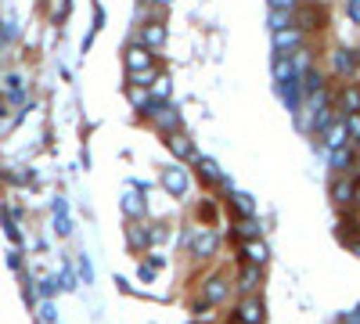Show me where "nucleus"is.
Returning <instances> with one entry per match:
<instances>
[{"label":"nucleus","instance_id":"nucleus-1","mask_svg":"<svg viewBox=\"0 0 360 324\" xmlns=\"http://www.w3.org/2000/svg\"><path fill=\"white\" fill-rule=\"evenodd\" d=\"M180 242L188 245V252L195 256V259H213L217 252H220V231L217 227H195V231H184L180 234Z\"/></svg>","mask_w":360,"mask_h":324},{"label":"nucleus","instance_id":"nucleus-2","mask_svg":"<svg viewBox=\"0 0 360 324\" xmlns=\"http://www.w3.org/2000/svg\"><path fill=\"white\" fill-rule=\"evenodd\" d=\"M292 25L299 29V33H317V29H324L328 25V11H324V4H299L295 11H292Z\"/></svg>","mask_w":360,"mask_h":324},{"label":"nucleus","instance_id":"nucleus-3","mask_svg":"<svg viewBox=\"0 0 360 324\" xmlns=\"http://www.w3.org/2000/svg\"><path fill=\"white\" fill-rule=\"evenodd\" d=\"M144 119L152 123L155 130H162L166 137H169V134H180V127H184V119H180V112H176L173 105H159V101H152V105H148Z\"/></svg>","mask_w":360,"mask_h":324},{"label":"nucleus","instance_id":"nucleus-4","mask_svg":"<svg viewBox=\"0 0 360 324\" xmlns=\"http://www.w3.org/2000/svg\"><path fill=\"white\" fill-rule=\"evenodd\" d=\"M231 278L227 274H205L202 285H198V299H205L209 306H220L227 296H231Z\"/></svg>","mask_w":360,"mask_h":324},{"label":"nucleus","instance_id":"nucleus-5","mask_svg":"<svg viewBox=\"0 0 360 324\" xmlns=\"http://www.w3.org/2000/svg\"><path fill=\"white\" fill-rule=\"evenodd\" d=\"M162 188L173 195V198H184L191 191V173L184 169V162H173L162 169Z\"/></svg>","mask_w":360,"mask_h":324},{"label":"nucleus","instance_id":"nucleus-6","mask_svg":"<svg viewBox=\"0 0 360 324\" xmlns=\"http://www.w3.org/2000/svg\"><path fill=\"white\" fill-rule=\"evenodd\" d=\"M332 69L339 79H353L360 72V51L356 47H335L332 51Z\"/></svg>","mask_w":360,"mask_h":324},{"label":"nucleus","instance_id":"nucleus-7","mask_svg":"<svg viewBox=\"0 0 360 324\" xmlns=\"http://www.w3.org/2000/svg\"><path fill=\"white\" fill-rule=\"evenodd\" d=\"M234 317L242 320V324H263L266 320V303H263L259 292H256V296H242V299H238Z\"/></svg>","mask_w":360,"mask_h":324},{"label":"nucleus","instance_id":"nucleus-8","mask_svg":"<svg viewBox=\"0 0 360 324\" xmlns=\"http://www.w3.org/2000/svg\"><path fill=\"white\" fill-rule=\"evenodd\" d=\"M278 94H281V101H285V108L292 112V115H299L303 112V105H307V91H303V79H288V83H281L278 86Z\"/></svg>","mask_w":360,"mask_h":324},{"label":"nucleus","instance_id":"nucleus-9","mask_svg":"<svg viewBox=\"0 0 360 324\" xmlns=\"http://www.w3.org/2000/svg\"><path fill=\"white\" fill-rule=\"evenodd\" d=\"M328 195L339 209H353V173H342V176H332L328 184Z\"/></svg>","mask_w":360,"mask_h":324},{"label":"nucleus","instance_id":"nucleus-10","mask_svg":"<svg viewBox=\"0 0 360 324\" xmlns=\"http://www.w3.org/2000/svg\"><path fill=\"white\" fill-rule=\"evenodd\" d=\"M356 155H360V144H346V148H339V152H328V169H332L335 176H342V173H353L349 166L356 162Z\"/></svg>","mask_w":360,"mask_h":324},{"label":"nucleus","instance_id":"nucleus-11","mask_svg":"<svg viewBox=\"0 0 360 324\" xmlns=\"http://www.w3.org/2000/svg\"><path fill=\"white\" fill-rule=\"evenodd\" d=\"M259 285H263V267H256V263H238V288L245 296H256Z\"/></svg>","mask_w":360,"mask_h":324},{"label":"nucleus","instance_id":"nucleus-12","mask_svg":"<svg viewBox=\"0 0 360 324\" xmlns=\"http://www.w3.org/2000/svg\"><path fill=\"white\" fill-rule=\"evenodd\" d=\"M335 234H339V242L349 249L353 242H360V213L353 209V213H342L339 216V223H335Z\"/></svg>","mask_w":360,"mask_h":324},{"label":"nucleus","instance_id":"nucleus-13","mask_svg":"<svg viewBox=\"0 0 360 324\" xmlns=\"http://www.w3.org/2000/svg\"><path fill=\"white\" fill-rule=\"evenodd\" d=\"M166 148H169L173 159H180V162H188V159L195 162V155H198L195 144H191V137H188L184 130H180V134H169V137H166Z\"/></svg>","mask_w":360,"mask_h":324},{"label":"nucleus","instance_id":"nucleus-14","mask_svg":"<svg viewBox=\"0 0 360 324\" xmlns=\"http://www.w3.org/2000/svg\"><path fill=\"white\" fill-rule=\"evenodd\" d=\"M238 256H242V263H256V267H266V259H270V249L252 238V242H238Z\"/></svg>","mask_w":360,"mask_h":324},{"label":"nucleus","instance_id":"nucleus-15","mask_svg":"<svg viewBox=\"0 0 360 324\" xmlns=\"http://www.w3.org/2000/svg\"><path fill=\"white\" fill-rule=\"evenodd\" d=\"M195 173H198V181L202 184H209V188H220V181H224V173H220V166H217V159H209V155H195Z\"/></svg>","mask_w":360,"mask_h":324},{"label":"nucleus","instance_id":"nucleus-16","mask_svg":"<svg viewBox=\"0 0 360 324\" xmlns=\"http://www.w3.org/2000/svg\"><path fill=\"white\" fill-rule=\"evenodd\" d=\"M321 137H324V152H339V148H346V144H349V130H346V123H342V115H339V119L328 127Z\"/></svg>","mask_w":360,"mask_h":324},{"label":"nucleus","instance_id":"nucleus-17","mask_svg":"<svg viewBox=\"0 0 360 324\" xmlns=\"http://www.w3.org/2000/svg\"><path fill=\"white\" fill-rule=\"evenodd\" d=\"M127 69H130V72H148V69H155V54L148 51V47H141V44H134V47L127 51Z\"/></svg>","mask_w":360,"mask_h":324},{"label":"nucleus","instance_id":"nucleus-18","mask_svg":"<svg viewBox=\"0 0 360 324\" xmlns=\"http://www.w3.org/2000/svg\"><path fill=\"white\" fill-rule=\"evenodd\" d=\"M270 72H274V83H288L299 76V65H295V54H274V65H270Z\"/></svg>","mask_w":360,"mask_h":324},{"label":"nucleus","instance_id":"nucleus-19","mask_svg":"<svg viewBox=\"0 0 360 324\" xmlns=\"http://www.w3.org/2000/svg\"><path fill=\"white\" fill-rule=\"evenodd\" d=\"M299 47H303V33L292 25V29H281V33H274V54H295Z\"/></svg>","mask_w":360,"mask_h":324},{"label":"nucleus","instance_id":"nucleus-20","mask_svg":"<svg viewBox=\"0 0 360 324\" xmlns=\"http://www.w3.org/2000/svg\"><path fill=\"white\" fill-rule=\"evenodd\" d=\"M227 202H231V213H234V220H252V216H256V202H252V195H245V191H234Z\"/></svg>","mask_w":360,"mask_h":324},{"label":"nucleus","instance_id":"nucleus-21","mask_svg":"<svg viewBox=\"0 0 360 324\" xmlns=\"http://www.w3.org/2000/svg\"><path fill=\"white\" fill-rule=\"evenodd\" d=\"M339 115H360V86H342V94H339Z\"/></svg>","mask_w":360,"mask_h":324},{"label":"nucleus","instance_id":"nucleus-22","mask_svg":"<svg viewBox=\"0 0 360 324\" xmlns=\"http://www.w3.org/2000/svg\"><path fill=\"white\" fill-rule=\"evenodd\" d=\"M166 44V29L155 22V25H144L141 29V47H148V51H159Z\"/></svg>","mask_w":360,"mask_h":324},{"label":"nucleus","instance_id":"nucleus-23","mask_svg":"<svg viewBox=\"0 0 360 324\" xmlns=\"http://www.w3.org/2000/svg\"><path fill=\"white\" fill-rule=\"evenodd\" d=\"M299 79H303V91H307V98H314V94H321L324 91V76H321V69H303L299 72Z\"/></svg>","mask_w":360,"mask_h":324},{"label":"nucleus","instance_id":"nucleus-24","mask_svg":"<svg viewBox=\"0 0 360 324\" xmlns=\"http://www.w3.org/2000/svg\"><path fill=\"white\" fill-rule=\"evenodd\" d=\"M259 234H263V227H259L256 216H252V220H234V238L252 242V238H259Z\"/></svg>","mask_w":360,"mask_h":324},{"label":"nucleus","instance_id":"nucleus-25","mask_svg":"<svg viewBox=\"0 0 360 324\" xmlns=\"http://www.w3.org/2000/svg\"><path fill=\"white\" fill-rule=\"evenodd\" d=\"M169 94H173V79H169V76H159V79L152 83V101L169 105Z\"/></svg>","mask_w":360,"mask_h":324},{"label":"nucleus","instance_id":"nucleus-26","mask_svg":"<svg viewBox=\"0 0 360 324\" xmlns=\"http://www.w3.org/2000/svg\"><path fill=\"white\" fill-rule=\"evenodd\" d=\"M152 242H155V238H152V227H148V231H144L141 223H134V227H130V245H134L137 252H141V249H148Z\"/></svg>","mask_w":360,"mask_h":324},{"label":"nucleus","instance_id":"nucleus-27","mask_svg":"<svg viewBox=\"0 0 360 324\" xmlns=\"http://www.w3.org/2000/svg\"><path fill=\"white\" fill-rule=\"evenodd\" d=\"M155 79H159L155 69H148V72H130V86H141V91H152Z\"/></svg>","mask_w":360,"mask_h":324},{"label":"nucleus","instance_id":"nucleus-28","mask_svg":"<svg viewBox=\"0 0 360 324\" xmlns=\"http://www.w3.org/2000/svg\"><path fill=\"white\" fill-rule=\"evenodd\" d=\"M130 101H134V108L144 115V112H148V105H152V91H141V86H130Z\"/></svg>","mask_w":360,"mask_h":324},{"label":"nucleus","instance_id":"nucleus-29","mask_svg":"<svg viewBox=\"0 0 360 324\" xmlns=\"http://www.w3.org/2000/svg\"><path fill=\"white\" fill-rule=\"evenodd\" d=\"M292 29V11H270V33H281Z\"/></svg>","mask_w":360,"mask_h":324},{"label":"nucleus","instance_id":"nucleus-30","mask_svg":"<svg viewBox=\"0 0 360 324\" xmlns=\"http://www.w3.org/2000/svg\"><path fill=\"white\" fill-rule=\"evenodd\" d=\"M123 205H127V213H130V216H141V213H144V198H141L137 191H130V195L123 198Z\"/></svg>","mask_w":360,"mask_h":324},{"label":"nucleus","instance_id":"nucleus-31","mask_svg":"<svg viewBox=\"0 0 360 324\" xmlns=\"http://www.w3.org/2000/svg\"><path fill=\"white\" fill-rule=\"evenodd\" d=\"M342 123H346V130H349V141L360 144V115H342Z\"/></svg>","mask_w":360,"mask_h":324},{"label":"nucleus","instance_id":"nucleus-32","mask_svg":"<svg viewBox=\"0 0 360 324\" xmlns=\"http://www.w3.org/2000/svg\"><path fill=\"white\" fill-rule=\"evenodd\" d=\"M266 4H270V11H295L303 0H266Z\"/></svg>","mask_w":360,"mask_h":324},{"label":"nucleus","instance_id":"nucleus-33","mask_svg":"<svg viewBox=\"0 0 360 324\" xmlns=\"http://www.w3.org/2000/svg\"><path fill=\"white\" fill-rule=\"evenodd\" d=\"M191 313H195L198 320H205V317H209V320H213V306H209L205 299H195V306H191Z\"/></svg>","mask_w":360,"mask_h":324},{"label":"nucleus","instance_id":"nucleus-34","mask_svg":"<svg viewBox=\"0 0 360 324\" xmlns=\"http://www.w3.org/2000/svg\"><path fill=\"white\" fill-rule=\"evenodd\" d=\"M198 216H202V220H213V216H217V202H213V198L198 202Z\"/></svg>","mask_w":360,"mask_h":324},{"label":"nucleus","instance_id":"nucleus-35","mask_svg":"<svg viewBox=\"0 0 360 324\" xmlns=\"http://www.w3.org/2000/svg\"><path fill=\"white\" fill-rule=\"evenodd\" d=\"M339 324H360V303H356L349 313H342V317H339Z\"/></svg>","mask_w":360,"mask_h":324},{"label":"nucleus","instance_id":"nucleus-36","mask_svg":"<svg viewBox=\"0 0 360 324\" xmlns=\"http://www.w3.org/2000/svg\"><path fill=\"white\" fill-rule=\"evenodd\" d=\"M353 209L360 213V173H353Z\"/></svg>","mask_w":360,"mask_h":324},{"label":"nucleus","instance_id":"nucleus-37","mask_svg":"<svg viewBox=\"0 0 360 324\" xmlns=\"http://www.w3.org/2000/svg\"><path fill=\"white\" fill-rule=\"evenodd\" d=\"M141 278L144 281H155V263H141Z\"/></svg>","mask_w":360,"mask_h":324},{"label":"nucleus","instance_id":"nucleus-38","mask_svg":"<svg viewBox=\"0 0 360 324\" xmlns=\"http://www.w3.org/2000/svg\"><path fill=\"white\" fill-rule=\"evenodd\" d=\"M346 11H349L353 22H360V0H346Z\"/></svg>","mask_w":360,"mask_h":324},{"label":"nucleus","instance_id":"nucleus-39","mask_svg":"<svg viewBox=\"0 0 360 324\" xmlns=\"http://www.w3.org/2000/svg\"><path fill=\"white\" fill-rule=\"evenodd\" d=\"M349 252H353V256L360 259V242H353V245H349Z\"/></svg>","mask_w":360,"mask_h":324},{"label":"nucleus","instance_id":"nucleus-40","mask_svg":"<svg viewBox=\"0 0 360 324\" xmlns=\"http://www.w3.org/2000/svg\"><path fill=\"white\" fill-rule=\"evenodd\" d=\"M152 4H162V8H169V4H173V0H152Z\"/></svg>","mask_w":360,"mask_h":324},{"label":"nucleus","instance_id":"nucleus-41","mask_svg":"<svg viewBox=\"0 0 360 324\" xmlns=\"http://www.w3.org/2000/svg\"><path fill=\"white\" fill-rule=\"evenodd\" d=\"M231 324H242V320H238V317H231Z\"/></svg>","mask_w":360,"mask_h":324}]
</instances>
